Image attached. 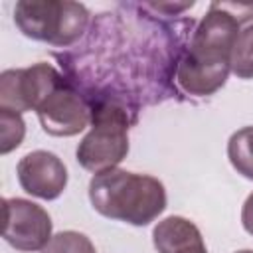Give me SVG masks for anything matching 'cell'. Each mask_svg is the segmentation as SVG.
<instances>
[{"label": "cell", "instance_id": "obj_14", "mask_svg": "<svg viewBox=\"0 0 253 253\" xmlns=\"http://www.w3.org/2000/svg\"><path fill=\"white\" fill-rule=\"evenodd\" d=\"M241 223H243V229L253 235V192L247 196L243 208H241Z\"/></svg>", "mask_w": 253, "mask_h": 253}, {"label": "cell", "instance_id": "obj_2", "mask_svg": "<svg viewBox=\"0 0 253 253\" xmlns=\"http://www.w3.org/2000/svg\"><path fill=\"white\" fill-rule=\"evenodd\" d=\"M89 202L103 217L140 227L166 210V190L154 176L113 168L91 178Z\"/></svg>", "mask_w": 253, "mask_h": 253}, {"label": "cell", "instance_id": "obj_3", "mask_svg": "<svg viewBox=\"0 0 253 253\" xmlns=\"http://www.w3.org/2000/svg\"><path fill=\"white\" fill-rule=\"evenodd\" d=\"M128 111L121 103L97 101L91 107V130L75 150L77 162L93 174L117 168L128 154Z\"/></svg>", "mask_w": 253, "mask_h": 253}, {"label": "cell", "instance_id": "obj_16", "mask_svg": "<svg viewBox=\"0 0 253 253\" xmlns=\"http://www.w3.org/2000/svg\"><path fill=\"white\" fill-rule=\"evenodd\" d=\"M235 253H253V249H241V251H235Z\"/></svg>", "mask_w": 253, "mask_h": 253}, {"label": "cell", "instance_id": "obj_12", "mask_svg": "<svg viewBox=\"0 0 253 253\" xmlns=\"http://www.w3.org/2000/svg\"><path fill=\"white\" fill-rule=\"evenodd\" d=\"M26 134V123L22 115L0 109V152L8 154L18 148Z\"/></svg>", "mask_w": 253, "mask_h": 253}, {"label": "cell", "instance_id": "obj_8", "mask_svg": "<svg viewBox=\"0 0 253 253\" xmlns=\"http://www.w3.org/2000/svg\"><path fill=\"white\" fill-rule=\"evenodd\" d=\"M16 174L22 190L40 200H55L67 186V168L63 160L47 150H34L22 156Z\"/></svg>", "mask_w": 253, "mask_h": 253}, {"label": "cell", "instance_id": "obj_6", "mask_svg": "<svg viewBox=\"0 0 253 253\" xmlns=\"http://www.w3.org/2000/svg\"><path fill=\"white\" fill-rule=\"evenodd\" d=\"M4 229L2 237L8 245L18 251H42L51 235L53 223L49 213L24 198H4Z\"/></svg>", "mask_w": 253, "mask_h": 253}, {"label": "cell", "instance_id": "obj_10", "mask_svg": "<svg viewBox=\"0 0 253 253\" xmlns=\"http://www.w3.org/2000/svg\"><path fill=\"white\" fill-rule=\"evenodd\" d=\"M227 158L237 174L253 180V126H243L229 136Z\"/></svg>", "mask_w": 253, "mask_h": 253}, {"label": "cell", "instance_id": "obj_13", "mask_svg": "<svg viewBox=\"0 0 253 253\" xmlns=\"http://www.w3.org/2000/svg\"><path fill=\"white\" fill-rule=\"evenodd\" d=\"M42 253H97V251L85 233L67 229L55 233L49 239V243L42 249Z\"/></svg>", "mask_w": 253, "mask_h": 253}, {"label": "cell", "instance_id": "obj_15", "mask_svg": "<svg viewBox=\"0 0 253 253\" xmlns=\"http://www.w3.org/2000/svg\"><path fill=\"white\" fill-rule=\"evenodd\" d=\"M150 8H156V10H160V12H164V10H168V12H182V10H186V8H192L194 6V2H186V4H148Z\"/></svg>", "mask_w": 253, "mask_h": 253}, {"label": "cell", "instance_id": "obj_4", "mask_svg": "<svg viewBox=\"0 0 253 253\" xmlns=\"http://www.w3.org/2000/svg\"><path fill=\"white\" fill-rule=\"evenodd\" d=\"M14 24L26 38L67 47L85 34L89 10L69 0H20L14 6Z\"/></svg>", "mask_w": 253, "mask_h": 253}, {"label": "cell", "instance_id": "obj_9", "mask_svg": "<svg viewBox=\"0 0 253 253\" xmlns=\"http://www.w3.org/2000/svg\"><path fill=\"white\" fill-rule=\"evenodd\" d=\"M152 243L158 253H208L198 225L182 215H170L152 229Z\"/></svg>", "mask_w": 253, "mask_h": 253}, {"label": "cell", "instance_id": "obj_11", "mask_svg": "<svg viewBox=\"0 0 253 253\" xmlns=\"http://www.w3.org/2000/svg\"><path fill=\"white\" fill-rule=\"evenodd\" d=\"M231 71L239 79H253V24L243 28L233 43Z\"/></svg>", "mask_w": 253, "mask_h": 253}, {"label": "cell", "instance_id": "obj_1", "mask_svg": "<svg viewBox=\"0 0 253 253\" xmlns=\"http://www.w3.org/2000/svg\"><path fill=\"white\" fill-rule=\"evenodd\" d=\"M239 26L241 22L225 2L210 4L176 69V81L188 95L208 97L225 85Z\"/></svg>", "mask_w": 253, "mask_h": 253}, {"label": "cell", "instance_id": "obj_5", "mask_svg": "<svg viewBox=\"0 0 253 253\" xmlns=\"http://www.w3.org/2000/svg\"><path fill=\"white\" fill-rule=\"evenodd\" d=\"M61 73L49 63L6 69L0 75V109L12 113L38 111L40 105L63 83Z\"/></svg>", "mask_w": 253, "mask_h": 253}, {"label": "cell", "instance_id": "obj_7", "mask_svg": "<svg viewBox=\"0 0 253 253\" xmlns=\"http://www.w3.org/2000/svg\"><path fill=\"white\" fill-rule=\"evenodd\" d=\"M42 128L51 136H75L91 123V107L63 81L36 111Z\"/></svg>", "mask_w": 253, "mask_h": 253}]
</instances>
